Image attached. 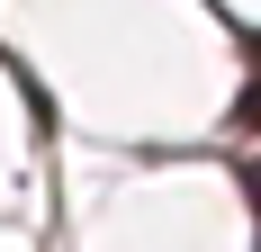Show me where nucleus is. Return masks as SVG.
<instances>
[{
  "instance_id": "obj_2",
  "label": "nucleus",
  "mask_w": 261,
  "mask_h": 252,
  "mask_svg": "<svg viewBox=\"0 0 261 252\" xmlns=\"http://www.w3.org/2000/svg\"><path fill=\"white\" fill-rule=\"evenodd\" d=\"M252 216H261V171H252Z\"/></svg>"
},
{
  "instance_id": "obj_1",
  "label": "nucleus",
  "mask_w": 261,
  "mask_h": 252,
  "mask_svg": "<svg viewBox=\"0 0 261 252\" xmlns=\"http://www.w3.org/2000/svg\"><path fill=\"white\" fill-rule=\"evenodd\" d=\"M234 126H243V135H261V81H252V90L234 99Z\"/></svg>"
},
{
  "instance_id": "obj_3",
  "label": "nucleus",
  "mask_w": 261,
  "mask_h": 252,
  "mask_svg": "<svg viewBox=\"0 0 261 252\" xmlns=\"http://www.w3.org/2000/svg\"><path fill=\"white\" fill-rule=\"evenodd\" d=\"M252 63H261V36H252Z\"/></svg>"
}]
</instances>
